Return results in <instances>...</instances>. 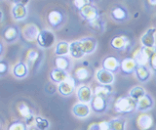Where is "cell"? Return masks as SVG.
<instances>
[{
    "label": "cell",
    "mask_w": 156,
    "mask_h": 130,
    "mask_svg": "<svg viewBox=\"0 0 156 130\" xmlns=\"http://www.w3.org/2000/svg\"><path fill=\"white\" fill-rule=\"evenodd\" d=\"M136 101L130 96H121L115 101L114 110L120 114H130L136 110Z\"/></svg>",
    "instance_id": "cell-1"
},
{
    "label": "cell",
    "mask_w": 156,
    "mask_h": 130,
    "mask_svg": "<svg viewBox=\"0 0 156 130\" xmlns=\"http://www.w3.org/2000/svg\"><path fill=\"white\" fill-rule=\"evenodd\" d=\"M56 40V35L52 31L50 30H42L40 31V33L37 37V44L40 48L43 49H48L51 48L54 44H55Z\"/></svg>",
    "instance_id": "cell-2"
},
{
    "label": "cell",
    "mask_w": 156,
    "mask_h": 130,
    "mask_svg": "<svg viewBox=\"0 0 156 130\" xmlns=\"http://www.w3.org/2000/svg\"><path fill=\"white\" fill-rule=\"evenodd\" d=\"M76 89V79L73 76H68V78L62 81V83L58 85V90L62 96L65 97H68V96L72 95L74 93Z\"/></svg>",
    "instance_id": "cell-3"
},
{
    "label": "cell",
    "mask_w": 156,
    "mask_h": 130,
    "mask_svg": "<svg viewBox=\"0 0 156 130\" xmlns=\"http://www.w3.org/2000/svg\"><path fill=\"white\" fill-rule=\"evenodd\" d=\"M76 95L78 101L84 104H91L93 98H94V90L89 85L83 84L80 85L76 90Z\"/></svg>",
    "instance_id": "cell-4"
},
{
    "label": "cell",
    "mask_w": 156,
    "mask_h": 130,
    "mask_svg": "<svg viewBox=\"0 0 156 130\" xmlns=\"http://www.w3.org/2000/svg\"><path fill=\"white\" fill-rule=\"evenodd\" d=\"M39 33H40L39 27L35 23H27V25L24 26L22 30V35L23 37V39L28 42L36 41Z\"/></svg>",
    "instance_id": "cell-5"
},
{
    "label": "cell",
    "mask_w": 156,
    "mask_h": 130,
    "mask_svg": "<svg viewBox=\"0 0 156 130\" xmlns=\"http://www.w3.org/2000/svg\"><path fill=\"white\" fill-rule=\"evenodd\" d=\"M91 109L96 114H104L108 109V100L107 98L101 97V96H94L90 104Z\"/></svg>",
    "instance_id": "cell-6"
},
{
    "label": "cell",
    "mask_w": 156,
    "mask_h": 130,
    "mask_svg": "<svg viewBox=\"0 0 156 130\" xmlns=\"http://www.w3.org/2000/svg\"><path fill=\"white\" fill-rule=\"evenodd\" d=\"M96 79L99 84L112 85L115 81V76L113 73L101 68L96 71Z\"/></svg>",
    "instance_id": "cell-7"
},
{
    "label": "cell",
    "mask_w": 156,
    "mask_h": 130,
    "mask_svg": "<svg viewBox=\"0 0 156 130\" xmlns=\"http://www.w3.org/2000/svg\"><path fill=\"white\" fill-rule=\"evenodd\" d=\"M138 66L139 65L136 64V62L135 61V59L133 57H127L124 60L121 61L120 70H121V73L125 75L135 74Z\"/></svg>",
    "instance_id": "cell-8"
},
{
    "label": "cell",
    "mask_w": 156,
    "mask_h": 130,
    "mask_svg": "<svg viewBox=\"0 0 156 130\" xmlns=\"http://www.w3.org/2000/svg\"><path fill=\"white\" fill-rule=\"evenodd\" d=\"M79 15L83 20H85L88 23L94 21L100 17L97 7L95 5H93V4H89V5H87L83 9H81L79 11Z\"/></svg>",
    "instance_id": "cell-9"
},
{
    "label": "cell",
    "mask_w": 156,
    "mask_h": 130,
    "mask_svg": "<svg viewBox=\"0 0 156 130\" xmlns=\"http://www.w3.org/2000/svg\"><path fill=\"white\" fill-rule=\"evenodd\" d=\"M12 17L14 18V20H16L18 22H22L24 19L27 17L28 10L27 5H23L22 3H14L12 9H11Z\"/></svg>",
    "instance_id": "cell-10"
},
{
    "label": "cell",
    "mask_w": 156,
    "mask_h": 130,
    "mask_svg": "<svg viewBox=\"0 0 156 130\" xmlns=\"http://www.w3.org/2000/svg\"><path fill=\"white\" fill-rule=\"evenodd\" d=\"M141 47H154L156 46V28L150 27L140 37Z\"/></svg>",
    "instance_id": "cell-11"
},
{
    "label": "cell",
    "mask_w": 156,
    "mask_h": 130,
    "mask_svg": "<svg viewBox=\"0 0 156 130\" xmlns=\"http://www.w3.org/2000/svg\"><path fill=\"white\" fill-rule=\"evenodd\" d=\"M110 44L113 49L120 52H124L128 50V48L130 47V40L125 35H118L112 38Z\"/></svg>",
    "instance_id": "cell-12"
},
{
    "label": "cell",
    "mask_w": 156,
    "mask_h": 130,
    "mask_svg": "<svg viewBox=\"0 0 156 130\" xmlns=\"http://www.w3.org/2000/svg\"><path fill=\"white\" fill-rule=\"evenodd\" d=\"M120 67H121V62L119 59L115 56H108L106 57L105 59L102 61L101 64V68L111 71V73H117L118 70H120Z\"/></svg>",
    "instance_id": "cell-13"
},
{
    "label": "cell",
    "mask_w": 156,
    "mask_h": 130,
    "mask_svg": "<svg viewBox=\"0 0 156 130\" xmlns=\"http://www.w3.org/2000/svg\"><path fill=\"white\" fill-rule=\"evenodd\" d=\"M91 110L92 109L91 106H89V104H84L81 102L76 103L72 107V114L78 118H85L87 117H89Z\"/></svg>",
    "instance_id": "cell-14"
},
{
    "label": "cell",
    "mask_w": 156,
    "mask_h": 130,
    "mask_svg": "<svg viewBox=\"0 0 156 130\" xmlns=\"http://www.w3.org/2000/svg\"><path fill=\"white\" fill-rule=\"evenodd\" d=\"M79 41L82 46V49L86 55L93 54V53L96 51L97 46H98V41L96 38L88 36V37L81 38V39H79Z\"/></svg>",
    "instance_id": "cell-15"
},
{
    "label": "cell",
    "mask_w": 156,
    "mask_h": 130,
    "mask_svg": "<svg viewBox=\"0 0 156 130\" xmlns=\"http://www.w3.org/2000/svg\"><path fill=\"white\" fill-rule=\"evenodd\" d=\"M18 112L24 118V120H26L27 125H30V124L34 123L35 115L33 114L31 109L29 108L26 103L23 102L18 106Z\"/></svg>",
    "instance_id": "cell-16"
},
{
    "label": "cell",
    "mask_w": 156,
    "mask_h": 130,
    "mask_svg": "<svg viewBox=\"0 0 156 130\" xmlns=\"http://www.w3.org/2000/svg\"><path fill=\"white\" fill-rule=\"evenodd\" d=\"M154 107V100L149 94H146L136 103V110L140 113H146Z\"/></svg>",
    "instance_id": "cell-17"
},
{
    "label": "cell",
    "mask_w": 156,
    "mask_h": 130,
    "mask_svg": "<svg viewBox=\"0 0 156 130\" xmlns=\"http://www.w3.org/2000/svg\"><path fill=\"white\" fill-rule=\"evenodd\" d=\"M128 16L129 15L127 9L122 6H115L112 8V10L110 12V17L112 18V20L118 23L125 22L128 19Z\"/></svg>",
    "instance_id": "cell-18"
},
{
    "label": "cell",
    "mask_w": 156,
    "mask_h": 130,
    "mask_svg": "<svg viewBox=\"0 0 156 130\" xmlns=\"http://www.w3.org/2000/svg\"><path fill=\"white\" fill-rule=\"evenodd\" d=\"M47 19L50 26L54 28L61 27L63 23V15L58 10H52L51 12H49Z\"/></svg>",
    "instance_id": "cell-19"
},
{
    "label": "cell",
    "mask_w": 156,
    "mask_h": 130,
    "mask_svg": "<svg viewBox=\"0 0 156 130\" xmlns=\"http://www.w3.org/2000/svg\"><path fill=\"white\" fill-rule=\"evenodd\" d=\"M19 36H20L19 28L17 27H14V26L7 27L2 32L3 39L8 43L15 42L19 38Z\"/></svg>",
    "instance_id": "cell-20"
},
{
    "label": "cell",
    "mask_w": 156,
    "mask_h": 130,
    "mask_svg": "<svg viewBox=\"0 0 156 130\" xmlns=\"http://www.w3.org/2000/svg\"><path fill=\"white\" fill-rule=\"evenodd\" d=\"M69 55L75 60H80L82 58H84L86 54L82 49V46L80 44L79 40H74L70 42L69 47Z\"/></svg>",
    "instance_id": "cell-21"
},
{
    "label": "cell",
    "mask_w": 156,
    "mask_h": 130,
    "mask_svg": "<svg viewBox=\"0 0 156 130\" xmlns=\"http://www.w3.org/2000/svg\"><path fill=\"white\" fill-rule=\"evenodd\" d=\"M136 125L140 130H148L153 125V118L148 114H143L136 118Z\"/></svg>",
    "instance_id": "cell-22"
},
{
    "label": "cell",
    "mask_w": 156,
    "mask_h": 130,
    "mask_svg": "<svg viewBox=\"0 0 156 130\" xmlns=\"http://www.w3.org/2000/svg\"><path fill=\"white\" fill-rule=\"evenodd\" d=\"M68 76H69V74L67 73L66 70H58L57 68L53 69L50 71V79L52 82H54L55 84H60L62 81H65Z\"/></svg>",
    "instance_id": "cell-23"
},
{
    "label": "cell",
    "mask_w": 156,
    "mask_h": 130,
    "mask_svg": "<svg viewBox=\"0 0 156 130\" xmlns=\"http://www.w3.org/2000/svg\"><path fill=\"white\" fill-rule=\"evenodd\" d=\"M136 78L140 82H146L148 81L151 76V70L148 66H138L136 70Z\"/></svg>",
    "instance_id": "cell-24"
},
{
    "label": "cell",
    "mask_w": 156,
    "mask_h": 130,
    "mask_svg": "<svg viewBox=\"0 0 156 130\" xmlns=\"http://www.w3.org/2000/svg\"><path fill=\"white\" fill-rule=\"evenodd\" d=\"M13 74L17 78H24L28 74V66L27 63L19 62L13 67Z\"/></svg>",
    "instance_id": "cell-25"
},
{
    "label": "cell",
    "mask_w": 156,
    "mask_h": 130,
    "mask_svg": "<svg viewBox=\"0 0 156 130\" xmlns=\"http://www.w3.org/2000/svg\"><path fill=\"white\" fill-rule=\"evenodd\" d=\"M70 60L66 56H57L55 59V67L58 70H68L70 69Z\"/></svg>",
    "instance_id": "cell-26"
},
{
    "label": "cell",
    "mask_w": 156,
    "mask_h": 130,
    "mask_svg": "<svg viewBox=\"0 0 156 130\" xmlns=\"http://www.w3.org/2000/svg\"><path fill=\"white\" fill-rule=\"evenodd\" d=\"M133 58L135 59V61L136 62V64H138L139 66H147L148 65L149 60H148L147 56L145 55L143 47H140L136 51H135Z\"/></svg>",
    "instance_id": "cell-27"
},
{
    "label": "cell",
    "mask_w": 156,
    "mask_h": 130,
    "mask_svg": "<svg viewBox=\"0 0 156 130\" xmlns=\"http://www.w3.org/2000/svg\"><path fill=\"white\" fill-rule=\"evenodd\" d=\"M112 93V88L111 85H101L99 84L97 85L94 89V95L96 96H101V97L108 98Z\"/></svg>",
    "instance_id": "cell-28"
},
{
    "label": "cell",
    "mask_w": 156,
    "mask_h": 130,
    "mask_svg": "<svg viewBox=\"0 0 156 130\" xmlns=\"http://www.w3.org/2000/svg\"><path fill=\"white\" fill-rule=\"evenodd\" d=\"M69 47L70 43L66 41L58 42L55 47V54L57 56H67L69 54Z\"/></svg>",
    "instance_id": "cell-29"
},
{
    "label": "cell",
    "mask_w": 156,
    "mask_h": 130,
    "mask_svg": "<svg viewBox=\"0 0 156 130\" xmlns=\"http://www.w3.org/2000/svg\"><path fill=\"white\" fill-rule=\"evenodd\" d=\"M109 130H126V121L121 117L109 120Z\"/></svg>",
    "instance_id": "cell-30"
},
{
    "label": "cell",
    "mask_w": 156,
    "mask_h": 130,
    "mask_svg": "<svg viewBox=\"0 0 156 130\" xmlns=\"http://www.w3.org/2000/svg\"><path fill=\"white\" fill-rule=\"evenodd\" d=\"M146 94V91L144 87H141V86H135L134 88H132L130 91H129V96L131 98H133L135 101H138L140 99H141L144 97V96H145Z\"/></svg>",
    "instance_id": "cell-31"
},
{
    "label": "cell",
    "mask_w": 156,
    "mask_h": 130,
    "mask_svg": "<svg viewBox=\"0 0 156 130\" xmlns=\"http://www.w3.org/2000/svg\"><path fill=\"white\" fill-rule=\"evenodd\" d=\"M89 26L91 27V28H93V31H95L97 32H102L105 31V23L104 22V20L99 17L96 20L92 21V22H89Z\"/></svg>",
    "instance_id": "cell-32"
},
{
    "label": "cell",
    "mask_w": 156,
    "mask_h": 130,
    "mask_svg": "<svg viewBox=\"0 0 156 130\" xmlns=\"http://www.w3.org/2000/svg\"><path fill=\"white\" fill-rule=\"evenodd\" d=\"M34 125L39 130H48L50 127V122L46 118L42 117L41 115H36L35 120H34Z\"/></svg>",
    "instance_id": "cell-33"
},
{
    "label": "cell",
    "mask_w": 156,
    "mask_h": 130,
    "mask_svg": "<svg viewBox=\"0 0 156 130\" xmlns=\"http://www.w3.org/2000/svg\"><path fill=\"white\" fill-rule=\"evenodd\" d=\"M74 75L76 80L79 81H84L86 79L89 78L90 76V73L86 68H83V67H80V68H77L74 71Z\"/></svg>",
    "instance_id": "cell-34"
},
{
    "label": "cell",
    "mask_w": 156,
    "mask_h": 130,
    "mask_svg": "<svg viewBox=\"0 0 156 130\" xmlns=\"http://www.w3.org/2000/svg\"><path fill=\"white\" fill-rule=\"evenodd\" d=\"M38 57H39V54L38 52L35 51V50H29L27 54V63L28 66H32L34 63H35L37 60H38Z\"/></svg>",
    "instance_id": "cell-35"
},
{
    "label": "cell",
    "mask_w": 156,
    "mask_h": 130,
    "mask_svg": "<svg viewBox=\"0 0 156 130\" xmlns=\"http://www.w3.org/2000/svg\"><path fill=\"white\" fill-rule=\"evenodd\" d=\"M7 130H28V129L26 122L17 120V121H14L10 124Z\"/></svg>",
    "instance_id": "cell-36"
},
{
    "label": "cell",
    "mask_w": 156,
    "mask_h": 130,
    "mask_svg": "<svg viewBox=\"0 0 156 130\" xmlns=\"http://www.w3.org/2000/svg\"><path fill=\"white\" fill-rule=\"evenodd\" d=\"M73 4H74V6L78 10V12H79L85 6L92 4V0H73Z\"/></svg>",
    "instance_id": "cell-37"
},
{
    "label": "cell",
    "mask_w": 156,
    "mask_h": 130,
    "mask_svg": "<svg viewBox=\"0 0 156 130\" xmlns=\"http://www.w3.org/2000/svg\"><path fill=\"white\" fill-rule=\"evenodd\" d=\"M143 49L145 53V55L147 56L148 60H150L153 56L156 55V46H154V47H143Z\"/></svg>",
    "instance_id": "cell-38"
},
{
    "label": "cell",
    "mask_w": 156,
    "mask_h": 130,
    "mask_svg": "<svg viewBox=\"0 0 156 130\" xmlns=\"http://www.w3.org/2000/svg\"><path fill=\"white\" fill-rule=\"evenodd\" d=\"M9 70V64L6 61H1L0 62V74L4 75Z\"/></svg>",
    "instance_id": "cell-39"
},
{
    "label": "cell",
    "mask_w": 156,
    "mask_h": 130,
    "mask_svg": "<svg viewBox=\"0 0 156 130\" xmlns=\"http://www.w3.org/2000/svg\"><path fill=\"white\" fill-rule=\"evenodd\" d=\"M148 67L150 68V70H152L154 71H156V55L153 56L148 62Z\"/></svg>",
    "instance_id": "cell-40"
},
{
    "label": "cell",
    "mask_w": 156,
    "mask_h": 130,
    "mask_svg": "<svg viewBox=\"0 0 156 130\" xmlns=\"http://www.w3.org/2000/svg\"><path fill=\"white\" fill-rule=\"evenodd\" d=\"M87 130H102V128L101 126V123L100 122H96V123L90 124Z\"/></svg>",
    "instance_id": "cell-41"
},
{
    "label": "cell",
    "mask_w": 156,
    "mask_h": 130,
    "mask_svg": "<svg viewBox=\"0 0 156 130\" xmlns=\"http://www.w3.org/2000/svg\"><path fill=\"white\" fill-rule=\"evenodd\" d=\"M148 4L151 6H156V0H147Z\"/></svg>",
    "instance_id": "cell-42"
},
{
    "label": "cell",
    "mask_w": 156,
    "mask_h": 130,
    "mask_svg": "<svg viewBox=\"0 0 156 130\" xmlns=\"http://www.w3.org/2000/svg\"><path fill=\"white\" fill-rule=\"evenodd\" d=\"M28 2H29V0H20L19 1V3H22L23 5H27Z\"/></svg>",
    "instance_id": "cell-43"
},
{
    "label": "cell",
    "mask_w": 156,
    "mask_h": 130,
    "mask_svg": "<svg viewBox=\"0 0 156 130\" xmlns=\"http://www.w3.org/2000/svg\"><path fill=\"white\" fill-rule=\"evenodd\" d=\"M28 130H39L36 126H31V127H29Z\"/></svg>",
    "instance_id": "cell-44"
},
{
    "label": "cell",
    "mask_w": 156,
    "mask_h": 130,
    "mask_svg": "<svg viewBox=\"0 0 156 130\" xmlns=\"http://www.w3.org/2000/svg\"><path fill=\"white\" fill-rule=\"evenodd\" d=\"M10 1H12L13 3H18L20 0H10Z\"/></svg>",
    "instance_id": "cell-45"
}]
</instances>
